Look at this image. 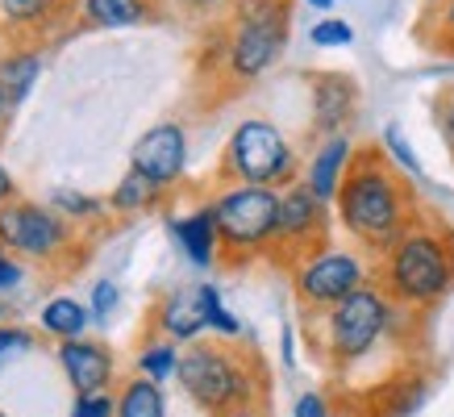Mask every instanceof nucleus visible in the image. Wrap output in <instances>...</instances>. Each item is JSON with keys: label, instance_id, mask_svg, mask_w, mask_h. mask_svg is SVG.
<instances>
[{"label": "nucleus", "instance_id": "1a4fd4ad", "mask_svg": "<svg viewBox=\"0 0 454 417\" xmlns=\"http://www.w3.org/2000/svg\"><path fill=\"white\" fill-rule=\"evenodd\" d=\"M325 247H330V205L317 201V193L304 180L288 184L279 193L276 238H271V255L267 259L292 276L309 255H317Z\"/></svg>", "mask_w": 454, "mask_h": 417}, {"label": "nucleus", "instance_id": "4be33fe9", "mask_svg": "<svg viewBox=\"0 0 454 417\" xmlns=\"http://www.w3.org/2000/svg\"><path fill=\"white\" fill-rule=\"evenodd\" d=\"M117 417H167L163 384H154L146 375H125L117 384Z\"/></svg>", "mask_w": 454, "mask_h": 417}, {"label": "nucleus", "instance_id": "20e7f679", "mask_svg": "<svg viewBox=\"0 0 454 417\" xmlns=\"http://www.w3.org/2000/svg\"><path fill=\"white\" fill-rule=\"evenodd\" d=\"M176 380L184 397L208 417L262 409L271 392V375L259 350L242 347V342H221V338H200L192 347H184Z\"/></svg>", "mask_w": 454, "mask_h": 417}, {"label": "nucleus", "instance_id": "f3484780", "mask_svg": "<svg viewBox=\"0 0 454 417\" xmlns=\"http://www.w3.org/2000/svg\"><path fill=\"white\" fill-rule=\"evenodd\" d=\"M167 4L159 0H80V26L75 29H125L142 21H167Z\"/></svg>", "mask_w": 454, "mask_h": 417}, {"label": "nucleus", "instance_id": "ea45409f", "mask_svg": "<svg viewBox=\"0 0 454 417\" xmlns=\"http://www.w3.org/2000/svg\"><path fill=\"white\" fill-rule=\"evenodd\" d=\"M230 417H271L267 409H238V413H230Z\"/></svg>", "mask_w": 454, "mask_h": 417}, {"label": "nucleus", "instance_id": "c9c22d12", "mask_svg": "<svg viewBox=\"0 0 454 417\" xmlns=\"http://www.w3.org/2000/svg\"><path fill=\"white\" fill-rule=\"evenodd\" d=\"M13 201H17V180L9 176V167L0 163V208L13 205Z\"/></svg>", "mask_w": 454, "mask_h": 417}, {"label": "nucleus", "instance_id": "f03ea898", "mask_svg": "<svg viewBox=\"0 0 454 417\" xmlns=\"http://www.w3.org/2000/svg\"><path fill=\"white\" fill-rule=\"evenodd\" d=\"M372 279L392 296V305L429 318L454 292V225L421 205L404 238L384 259H375Z\"/></svg>", "mask_w": 454, "mask_h": 417}, {"label": "nucleus", "instance_id": "a19ab883", "mask_svg": "<svg viewBox=\"0 0 454 417\" xmlns=\"http://www.w3.org/2000/svg\"><path fill=\"white\" fill-rule=\"evenodd\" d=\"M309 4H313V9H330L333 0H309Z\"/></svg>", "mask_w": 454, "mask_h": 417}, {"label": "nucleus", "instance_id": "4468645a", "mask_svg": "<svg viewBox=\"0 0 454 417\" xmlns=\"http://www.w3.org/2000/svg\"><path fill=\"white\" fill-rule=\"evenodd\" d=\"M205 334V313H200V301H196V288H171L163 292L159 301L146 313V338H167V342H184L192 347Z\"/></svg>", "mask_w": 454, "mask_h": 417}, {"label": "nucleus", "instance_id": "c85d7f7f", "mask_svg": "<svg viewBox=\"0 0 454 417\" xmlns=\"http://www.w3.org/2000/svg\"><path fill=\"white\" fill-rule=\"evenodd\" d=\"M384 151H387V159L404 171V176H413V180H421V159H417V151L404 142V134H400V125L392 122V125H384Z\"/></svg>", "mask_w": 454, "mask_h": 417}, {"label": "nucleus", "instance_id": "f257e3e1", "mask_svg": "<svg viewBox=\"0 0 454 417\" xmlns=\"http://www.w3.org/2000/svg\"><path fill=\"white\" fill-rule=\"evenodd\" d=\"M333 208H338V225L355 242V250H363L367 259H384L421 213V201H417L413 176H404L387 159L384 146L367 142L350 159V171H346Z\"/></svg>", "mask_w": 454, "mask_h": 417}, {"label": "nucleus", "instance_id": "423d86ee", "mask_svg": "<svg viewBox=\"0 0 454 417\" xmlns=\"http://www.w3.org/2000/svg\"><path fill=\"white\" fill-rule=\"evenodd\" d=\"M301 180V154L292 151L284 130L267 117H247L221 151L213 184H259V188H288Z\"/></svg>", "mask_w": 454, "mask_h": 417}, {"label": "nucleus", "instance_id": "9d476101", "mask_svg": "<svg viewBox=\"0 0 454 417\" xmlns=\"http://www.w3.org/2000/svg\"><path fill=\"white\" fill-rule=\"evenodd\" d=\"M80 26V0H0V34L4 46H38L55 42Z\"/></svg>", "mask_w": 454, "mask_h": 417}, {"label": "nucleus", "instance_id": "7c9ffc66", "mask_svg": "<svg viewBox=\"0 0 454 417\" xmlns=\"http://www.w3.org/2000/svg\"><path fill=\"white\" fill-rule=\"evenodd\" d=\"M434 125H438L442 142H446V151L454 159V83H446L438 97H434Z\"/></svg>", "mask_w": 454, "mask_h": 417}, {"label": "nucleus", "instance_id": "5701e85b", "mask_svg": "<svg viewBox=\"0 0 454 417\" xmlns=\"http://www.w3.org/2000/svg\"><path fill=\"white\" fill-rule=\"evenodd\" d=\"M46 205L55 208L59 217H67L75 230H88V225H97L100 217H109V205H105L100 196L80 193V188H55Z\"/></svg>", "mask_w": 454, "mask_h": 417}, {"label": "nucleus", "instance_id": "ddd939ff", "mask_svg": "<svg viewBox=\"0 0 454 417\" xmlns=\"http://www.w3.org/2000/svg\"><path fill=\"white\" fill-rule=\"evenodd\" d=\"M59 367H63V380L71 384L75 397L117 389V355L109 342H97V338L59 342Z\"/></svg>", "mask_w": 454, "mask_h": 417}, {"label": "nucleus", "instance_id": "0eeeda50", "mask_svg": "<svg viewBox=\"0 0 454 417\" xmlns=\"http://www.w3.org/2000/svg\"><path fill=\"white\" fill-rule=\"evenodd\" d=\"M80 234L83 230H75L67 217L29 196H17L13 205L0 208V247H9L17 259L29 264H59V271L75 276L88 255V242Z\"/></svg>", "mask_w": 454, "mask_h": 417}, {"label": "nucleus", "instance_id": "9b49d317", "mask_svg": "<svg viewBox=\"0 0 454 417\" xmlns=\"http://www.w3.org/2000/svg\"><path fill=\"white\" fill-rule=\"evenodd\" d=\"M309 83V130L317 138H338L350 134L358 122V83L346 71H304Z\"/></svg>", "mask_w": 454, "mask_h": 417}, {"label": "nucleus", "instance_id": "4c0bfd02", "mask_svg": "<svg viewBox=\"0 0 454 417\" xmlns=\"http://www.w3.org/2000/svg\"><path fill=\"white\" fill-rule=\"evenodd\" d=\"M9 113H13V105H9V97L0 92V138H4V125H9Z\"/></svg>", "mask_w": 454, "mask_h": 417}, {"label": "nucleus", "instance_id": "bb28decb", "mask_svg": "<svg viewBox=\"0 0 454 417\" xmlns=\"http://www.w3.org/2000/svg\"><path fill=\"white\" fill-rule=\"evenodd\" d=\"M38 347V334L21 326V321H4L0 326V375L9 372L17 359H26L29 350Z\"/></svg>", "mask_w": 454, "mask_h": 417}, {"label": "nucleus", "instance_id": "f704fd0d", "mask_svg": "<svg viewBox=\"0 0 454 417\" xmlns=\"http://www.w3.org/2000/svg\"><path fill=\"white\" fill-rule=\"evenodd\" d=\"M292 417H333V409H330V397L325 392H301L296 397V405H292Z\"/></svg>", "mask_w": 454, "mask_h": 417}, {"label": "nucleus", "instance_id": "c756f323", "mask_svg": "<svg viewBox=\"0 0 454 417\" xmlns=\"http://www.w3.org/2000/svg\"><path fill=\"white\" fill-rule=\"evenodd\" d=\"M309 38H313V46H321V51H330V46H350V42H355V26L342 21V17H325V21H317V26L309 29Z\"/></svg>", "mask_w": 454, "mask_h": 417}, {"label": "nucleus", "instance_id": "6e6552de", "mask_svg": "<svg viewBox=\"0 0 454 417\" xmlns=\"http://www.w3.org/2000/svg\"><path fill=\"white\" fill-rule=\"evenodd\" d=\"M375 264H367L363 250L350 247H325L309 255L296 271H292V292L301 313H325V309L342 305L350 292H358L363 284H372Z\"/></svg>", "mask_w": 454, "mask_h": 417}, {"label": "nucleus", "instance_id": "a211bd4d", "mask_svg": "<svg viewBox=\"0 0 454 417\" xmlns=\"http://www.w3.org/2000/svg\"><path fill=\"white\" fill-rule=\"evenodd\" d=\"M38 326L55 342H75V338H88V330H92V309L75 296H51L38 313Z\"/></svg>", "mask_w": 454, "mask_h": 417}, {"label": "nucleus", "instance_id": "473e14b6", "mask_svg": "<svg viewBox=\"0 0 454 417\" xmlns=\"http://www.w3.org/2000/svg\"><path fill=\"white\" fill-rule=\"evenodd\" d=\"M117 305H121V292H117V284L113 279H97L92 284V301H88V309H92V321H105L117 313Z\"/></svg>", "mask_w": 454, "mask_h": 417}, {"label": "nucleus", "instance_id": "39448f33", "mask_svg": "<svg viewBox=\"0 0 454 417\" xmlns=\"http://www.w3.org/2000/svg\"><path fill=\"white\" fill-rule=\"evenodd\" d=\"M213 217L221 234V267L259 264L271 255L276 238V213H279V188H259V184H217L213 196Z\"/></svg>", "mask_w": 454, "mask_h": 417}, {"label": "nucleus", "instance_id": "7ed1b4c3", "mask_svg": "<svg viewBox=\"0 0 454 417\" xmlns=\"http://www.w3.org/2000/svg\"><path fill=\"white\" fill-rule=\"evenodd\" d=\"M413 318L417 313L392 305V296L372 279L358 292H350L342 305L325 309V313H304V326H309L304 342L325 372L342 375L367 355H375L387 338H400V326Z\"/></svg>", "mask_w": 454, "mask_h": 417}, {"label": "nucleus", "instance_id": "aec40b11", "mask_svg": "<svg viewBox=\"0 0 454 417\" xmlns=\"http://www.w3.org/2000/svg\"><path fill=\"white\" fill-rule=\"evenodd\" d=\"M163 201H167L163 188H154L146 176H138V171H125L121 180L113 184V193L105 196L109 217H142V213H154Z\"/></svg>", "mask_w": 454, "mask_h": 417}, {"label": "nucleus", "instance_id": "2eb2a0df", "mask_svg": "<svg viewBox=\"0 0 454 417\" xmlns=\"http://www.w3.org/2000/svg\"><path fill=\"white\" fill-rule=\"evenodd\" d=\"M167 230L176 238L179 255L192 267L208 271V267H221V234H217V217H213V205H196L188 213H176L167 217Z\"/></svg>", "mask_w": 454, "mask_h": 417}, {"label": "nucleus", "instance_id": "b1692460", "mask_svg": "<svg viewBox=\"0 0 454 417\" xmlns=\"http://www.w3.org/2000/svg\"><path fill=\"white\" fill-rule=\"evenodd\" d=\"M196 301H200V313H205V330L221 342H242V321L225 309V296H221L217 284H196Z\"/></svg>", "mask_w": 454, "mask_h": 417}, {"label": "nucleus", "instance_id": "e433bc0d", "mask_svg": "<svg viewBox=\"0 0 454 417\" xmlns=\"http://www.w3.org/2000/svg\"><path fill=\"white\" fill-rule=\"evenodd\" d=\"M279 359H284V367H296V334L292 330L279 334Z\"/></svg>", "mask_w": 454, "mask_h": 417}, {"label": "nucleus", "instance_id": "cd10ccee", "mask_svg": "<svg viewBox=\"0 0 454 417\" xmlns=\"http://www.w3.org/2000/svg\"><path fill=\"white\" fill-rule=\"evenodd\" d=\"M167 9H176L184 21L213 26V21H225V13H230V0H167Z\"/></svg>", "mask_w": 454, "mask_h": 417}, {"label": "nucleus", "instance_id": "dca6fc26", "mask_svg": "<svg viewBox=\"0 0 454 417\" xmlns=\"http://www.w3.org/2000/svg\"><path fill=\"white\" fill-rule=\"evenodd\" d=\"M355 151H358V142L350 138V134L325 138L313 151V159L304 163V176H301V180L317 193V201H325V205H333V201H338V193H342V180H346V171H350V159H355Z\"/></svg>", "mask_w": 454, "mask_h": 417}, {"label": "nucleus", "instance_id": "2f4dec72", "mask_svg": "<svg viewBox=\"0 0 454 417\" xmlns=\"http://www.w3.org/2000/svg\"><path fill=\"white\" fill-rule=\"evenodd\" d=\"M67 417H117V389L113 392H92V397H75Z\"/></svg>", "mask_w": 454, "mask_h": 417}, {"label": "nucleus", "instance_id": "a878e982", "mask_svg": "<svg viewBox=\"0 0 454 417\" xmlns=\"http://www.w3.org/2000/svg\"><path fill=\"white\" fill-rule=\"evenodd\" d=\"M292 4L296 0H230V21H250V26H276L292 29Z\"/></svg>", "mask_w": 454, "mask_h": 417}, {"label": "nucleus", "instance_id": "79ce46f5", "mask_svg": "<svg viewBox=\"0 0 454 417\" xmlns=\"http://www.w3.org/2000/svg\"><path fill=\"white\" fill-rule=\"evenodd\" d=\"M0 417H13V413H4V409H0Z\"/></svg>", "mask_w": 454, "mask_h": 417}, {"label": "nucleus", "instance_id": "72a5a7b5", "mask_svg": "<svg viewBox=\"0 0 454 417\" xmlns=\"http://www.w3.org/2000/svg\"><path fill=\"white\" fill-rule=\"evenodd\" d=\"M26 284V264L9 247H0V296H13Z\"/></svg>", "mask_w": 454, "mask_h": 417}, {"label": "nucleus", "instance_id": "393cba45", "mask_svg": "<svg viewBox=\"0 0 454 417\" xmlns=\"http://www.w3.org/2000/svg\"><path fill=\"white\" fill-rule=\"evenodd\" d=\"M179 355H184V350H179L176 342H167V338H146V342L138 347V355H134V372L146 375V380H154V384L176 380Z\"/></svg>", "mask_w": 454, "mask_h": 417}, {"label": "nucleus", "instance_id": "f8f14e48", "mask_svg": "<svg viewBox=\"0 0 454 417\" xmlns=\"http://www.w3.org/2000/svg\"><path fill=\"white\" fill-rule=\"evenodd\" d=\"M129 171H138L154 188H179L184 171H188V134L179 122H159L154 130H146L134 151H129Z\"/></svg>", "mask_w": 454, "mask_h": 417}, {"label": "nucleus", "instance_id": "58836bf2", "mask_svg": "<svg viewBox=\"0 0 454 417\" xmlns=\"http://www.w3.org/2000/svg\"><path fill=\"white\" fill-rule=\"evenodd\" d=\"M9 313H13V301H9V296H0V326H4V321H13Z\"/></svg>", "mask_w": 454, "mask_h": 417}, {"label": "nucleus", "instance_id": "6ab92c4d", "mask_svg": "<svg viewBox=\"0 0 454 417\" xmlns=\"http://www.w3.org/2000/svg\"><path fill=\"white\" fill-rule=\"evenodd\" d=\"M42 71V51L38 46H4L0 51V92L9 97V105H21L29 97V88Z\"/></svg>", "mask_w": 454, "mask_h": 417}, {"label": "nucleus", "instance_id": "412c9836", "mask_svg": "<svg viewBox=\"0 0 454 417\" xmlns=\"http://www.w3.org/2000/svg\"><path fill=\"white\" fill-rule=\"evenodd\" d=\"M413 34L429 55L454 59V0H426L421 13H417Z\"/></svg>", "mask_w": 454, "mask_h": 417}]
</instances>
